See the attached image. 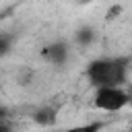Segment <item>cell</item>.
Wrapping results in <instances>:
<instances>
[{
  "label": "cell",
  "instance_id": "cell-1",
  "mask_svg": "<svg viewBox=\"0 0 132 132\" xmlns=\"http://www.w3.org/2000/svg\"><path fill=\"white\" fill-rule=\"evenodd\" d=\"M89 82L99 87H122L128 78V58H95L85 70Z\"/></svg>",
  "mask_w": 132,
  "mask_h": 132
},
{
  "label": "cell",
  "instance_id": "cell-2",
  "mask_svg": "<svg viewBox=\"0 0 132 132\" xmlns=\"http://www.w3.org/2000/svg\"><path fill=\"white\" fill-rule=\"evenodd\" d=\"M130 103V95L124 87H99L93 95V105L101 111H122Z\"/></svg>",
  "mask_w": 132,
  "mask_h": 132
},
{
  "label": "cell",
  "instance_id": "cell-3",
  "mask_svg": "<svg viewBox=\"0 0 132 132\" xmlns=\"http://www.w3.org/2000/svg\"><path fill=\"white\" fill-rule=\"evenodd\" d=\"M41 56H43L45 62H50L52 66L60 68V66H64V64L68 62V58H70V45H68L66 41H52V43H47V45L41 50Z\"/></svg>",
  "mask_w": 132,
  "mask_h": 132
},
{
  "label": "cell",
  "instance_id": "cell-4",
  "mask_svg": "<svg viewBox=\"0 0 132 132\" xmlns=\"http://www.w3.org/2000/svg\"><path fill=\"white\" fill-rule=\"evenodd\" d=\"M31 120H33L37 126H41V128H50V126H54L56 120H58V109H56L54 105H41L39 109L33 111Z\"/></svg>",
  "mask_w": 132,
  "mask_h": 132
},
{
  "label": "cell",
  "instance_id": "cell-5",
  "mask_svg": "<svg viewBox=\"0 0 132 132\" xmlns=\"http://www.w3.org/2000/svg\"><path fill=\"white\" fill-rule=\"evenodd\" d=\"M95 37H97V33H95V29L89 27V25H82V27H78V29L74 31V41H76L80 47H89V45L95 41Z\"/></svg>",
  "mask_w": 132,
  "mask_h": 132
},
{
  "label": "cell",
  "instance_id": "cell-6",
  "mask_svg": "<svg viewBox=\"0 0 132 132\" xmlns=\"http://www.w3.org/2000/svg\"><path fill=\"white\" fill-rule=\"evenodd\" d=\"M101 128H103V122H87V124L72 126L66 132H101Z\"/></svg>",
  "mask_w": 132,
  "mask_h": 132
},
{
  "label": "cell",
  "instance_id": "cell-7",
  "mask_svg": "<svg viewBox=\"0 0 132 132\" xmlns=\"http://www.w3.org/2000/svg\"><path fill=\"white\" fill-rule=\"evenodd\" d=\"M122 6L120 4H113V6H109L107 8V12H105V21H113V19H118L120 14H122Z\"/></svg>",
  "mask_w": 132,
  "mask_h": 132
},
{
  "label": "cell",
  "instance_id": "cell-8",
  "mask_svg": "<svg viewBox=\"0 0 132 132\" xmlns=\"http://www.w3.org/2000/svg\"><path fill=\"white\" fill-rule=\"evenodd\" d=\"M6 52H8V39L0 37V56H4Z\"/></svg>",
  "mask_w": 132,
  "mask_h": 132
},
{
  "label": "cell",
  "instance_id": "cell-9",
  "mask_svg": "<svg viewBox=\"0 0 132 132\" xmlns=\"http://www.w3.org/2000/svg\"><path fill=\"white\" fill-rule=\"evenodd\" d=\"M0 132H12V130H10V128H8V126H6V124L0 120Z\"/></svg>",
  "mask_w": 132,
  "mask_h": 132
},
{
  "label": "cell",
  "instance_id": "cell-10",
  "mask_svg": "<svg viewBox=\"0 0 132 132\" xmlns=\"http://www.w3.org/2000/svg\"><path fill=\"white\" fill-rule=\"evenodd\" d=\"M80 2H82V4H89V2H91V0H80Z\"/></svg>",
  "mask_w": 132,
  "mask_h": 132
},
{
  "label": "cell",
  "instance_id": "cell-11",
  "mask_svg": "<svg viewBox=\"0 0 132 132\" xmlns=\"http://www.w3.org/2000/svg\"><path fill=\"white\" fill-rule=\"evenodd\" d=\"M2 19H4V16H2V14H0V25H2Z\"/></svg>",
  "mask_w": 132,
  "mask_h": 132
},
{
  "label": "cell",
  "instance_id": "cell-12",
  "mask_svg": "<svg viewBox=\"0 0 132 132\" xmlns=\"http://www.w3.org/2000/svg\"><path fill=\"white\" fill-rule=\"evenodd\" d=\"M130 132H132V130H130Z\"/></svg>",
  "mask_w": 132,
  "mask_h": 132
}]
</instances>
